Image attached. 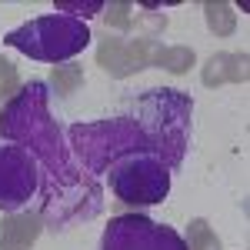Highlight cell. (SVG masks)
Returning a JSON list of instances; mask_svg holds the SVG:
<instances>
[{"label": "cell", "mask_w": 250, "mask_h": 250, "mask_svg": "<svg viewBox=\"0 0 250 250\" xmlns=\"http://www.w3.org/2000/svg\"><path fill=\"white\" fill-rule=\"evenodd\" d=\"M104 23L117 30V34H137V37H157L167 27V14L164 10H147V7H134L130 0H107L104 3Z\"/></svg>", "instance_id": "obj_10"}, {"label": "cell", "mask_w": 250, "mask_h": 250, "mask_svg": "<svg viewBox=\"0 0 250 250\" xmlns=\"http://www.w3.org/2000/svg\"><path fill=\"white\" fill-rule=\"evenodd\" d=\"M204 17H207V27H210L213 37H230L237 30V10L227 0H207L204 3Z\"/></svg>", "instance_id": "obj_13"}, {"label": "cell", "mask_w": 250, "mask_h": 250, "mask_svg": "<svg viewBox=\"0 0 250 250\" xmlns=\"http://www.w3.org/2000/svg\"><path fill=\"white\" fill-rule=\"evenodd\" d=\"M100 210V187L94 180H83L77 187L54 197H43V207H40V220L47 230H67L70 224L77 220H90Z\"/></svg>", "instance_id": "obj_9"}, {"label": "cell", "mask_w": 250, "mask_h": 250, "mask_svg": "<svg viewBox=\"0 0 250 250\" xmlns=\"http://www.w3.org/2000/svg\"><path fill=\"white\" fill-rule=\"evenodd\" d=\"M104 3H107V0H83V3H80V0H57V10L67 14V17L83 20V17H90V14H100Z\"/></svg>", "instance_id": "obj_17"}, {"label": "cell", "mask_w": 250, "mask_h": 250, "mask_svg": "<svg viewBox=\"0 0 250 250\" xmlns=\"http://www.w3.org/2000/svg\"><path fill=\"white\" fill-rule=\"evenodd\" d=\"M200 77H204V87H224V83H247L250 80V57L240 50V54H227V50H220V54H210V60L204 63V70H200Z\"/></svg>", "instance_id": "obj_12"}, {"label": "cell", "mask_w": 250, "mask_h": 250, "mask_svg": "<svg viewBox=\"0 0 250 250\" xmlns=\"http://www.w3.org/2000/svg\"><path fill=\"white\" fill-rule=\"evenodd\" d=\"M20 90V74H17V67L10 63V60L0 54V100L7 104L10 97Z\"/></svg>", "instance_id": "obj_18"}, {"label": "cell", "mask_w": 250, "mask_h": 250, "mask_svg": "<svg viewBox=\"0 0 250 250\" xmlns=\"http://www.w3.org/2000/svg\"><path fill=\"white\" fill-rule=\"evenodd\" d=\"M110 190L120 200V207H134V210H147L167 200L170 193V170L157 160V157H127L110 167Z\"/></svg>", "instance_id": "obj_4"}, {"label": "cell", "mask_w": 250, "mask_h": 250, "mask_svg": "<svg viewBox=\"0 0 250 250\" xmlns=\"http://www.w3.org/2000/svg\"><path fill=\"white\" fill-rule=\"evenodd\" d=\"M187 137L190 134L160 137L150 134L144 124H137L134 117H107V120L70 127V154L90 173L110 170L114 164L140 154L157 157L167 170H177L187 154Z\"/></svg>", "instance_id": "obj_2"}, {"label": "cell", "mask_w": 250, "mask_h": 250, "mask_svg": "<svg viewBox=\"0 0 250 250\" xmlns=\"http://www.w3.org/2000/svg\"><path fill=\"white\" fill-rule=\"evenodd\" d=\"M167 43L160 37H120V34H104L97 40V63L104 74L124 80L134 77L147 67H160Z\"/></svg>", "instance_id": "obj_6"}, {"label": "cell", "mask_w": 250, "mask_h": 250, "mask_svg": "<svg viewBox=\"0 0 250 250\" xmlns=\"http://www.w3.org/2000/svg\"><path fill=\"white\" fill-rule=\"evenodd\" d=\"M3 43L27 54L37 63L57 67V63H67L83 54V47L90 43V27H87V20L67 17V14H43V17H34L23 27L10 30Z\"/></svg>", "instance_id": "obj_3"}, {"label": "cell", "mask_w": 250, "mask_h": 250, "mask_svg": "<svg viewBox=\"0 0 250 250\" xmlns=\"http://www.w3.org/2000/svg\"><path fill=\"white\" fill-rule=\"evenodd\" d=\"M187 250H224L220 244V237L213 233V227L204 220V217H193L190 224H187Z\"/></svg>", "instance_id": "obj_16"}, {"label": "cell", "mask_w": 250, "mask_h": 250, "mask_svg": "<svg viewBox=\"0 0 250 250\" xmlns=\"http://www.w3.org/2000/svg\"><path fill=\"white\" fill-rule=\"evenodd\" d=\"M43 220L34 210H14L0 220V250H34Z\"/></svg>", "instance_id": "obj_11"}, {"label": "cell", "mask_w": 250, "mask_h": 250, "mask_svg": "<svg viewBox=\"0 0 250 250\" xmlns=\"http://www.w3.org/2000/svg\"><path fill=\"white\" fill-rule=\"evenodd\" d=\"M47 97H50V90L43 80H27L0 110V137L23 147L27 154H34L40 170H47V177H50L43 187V197H54V193H63L83 184L87 177H80L74 154L63 144L60 124L50 117Z\"/></svg>", "instance_id": "obj_1"}, {"label": "cell", "mask_w": 250, "mask_h": 250, "mask_svg": "<svg viewBox=\"0 0 250 250\" xmlns=\"http://www.w3.org/2000/svg\"><path fill=\"white\" fill-rule=\"evenodd\" d=\"M100 250H187V240L167 224L130 210L107 220L100 233Z\"/></svg>", "instance_id": "obj_5"}, {"label": "cell", "mask_w": 250, "mask_h": 250, "mask_svg": "<svg viewBox=\"0 0 250 250\" xmlns=\"http://www.w3.org/2000/svg\"><path fill=\"white\" fill-rule=\"evenodd\" d=\"M193 63H197L193 47H187V43H173L170 47V43H167V50H164V57H160V70H167L173 77H184Z\"/></svg>", "instance_id": "obj_15"}, {"label": "cell", "mask_w": 250, "mask_h": 250, "mask_svg": "<svg viewBox=\"0 0 250 250\" xmlns=\"http://www.w3.org/2000/svg\"><path fill=\"white\" fill-rule=\"evenodd\" d=\"M40 190V164L17 144H0V210H23Z\"/></svg>", "instance_id": "obj_7"}, {"label": "cell", "mask_w": 250, "mask_h": 250, "mask_svg": "<svg viewBox=\"0 0 250 250\" xmlns=\"http://www.w3.org/2000/svg\"><path fill=\"white\" fill-rule=\"evenodd\" d=\"M80 83H83V67L77 60H67V63H57L50 70V83L47 87H54V94L67 100L74 90H80Z\"/></svg>", "instance_id": "obj_14"}, {"label": "cell", "mask_w": 250, "mask_h": 250, "mask_svg": "<svg viewBox=\"0 0 250 250\" xmlns=\"http://www.w3.org/2000/svg\"><path fill=\"white\" fill-rule=\"evenodd\" d=\"M137 110V124H144L150 134L170 137V134H190V110L193 100L180 90H170V87H154L144 97H137L134 104Z\"/></svg>", "instance_id": "obj_8"}]
</instances>
